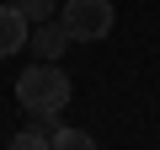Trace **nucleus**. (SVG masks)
<instances>
[{
    "label": "nucleus",
    "mask_w": 160,
    "mask_h": 150,
    "mask_svg": "<svg viewBox=\"0 0 160 150\" xmlns=\"http://www.w3.org/2000/svg\"><path fill=\"white\" fill-rule=\"evenodd\" d=\"M59 22L75 43H102L112 32V0H64Z\"/></svg>",
    "instance_id": "f03ea898"
},
{
    "label": "nucleus",
    "mask_w": 160,
    "mask_h": 150,
    "mask_svg": "<svg viewBox=\"0 0 160 150\" xmlns=\"http://www.w3.org/2000/svg\"><path fill=\"white\" fill-rule=\"evenodd\" d=\"M48 139H53V134H43V129H38V123H32V129H22V134H16V139H11V145H6V150H53V145H48Z\"/></svg>",
    "instance_id": "423d86ee"
},
{
    "label": "nucleus",
    "mask_w": 160,
    "mask_h": 150,
    "mask_svg": "<svg viewBox=\"0 0 160 150\" xmlns=\"http://www.w3.org/2000/svg\"><path fill=\"white\" fill-rule=\"evenodd\" d=\"M16 6H22V16H27V22H43V16L53 11V0H16Z\"/></svg>",
    "instance_id": "0eeeda50"
},
{
    "label": "nucleus",
    "mask_w": 160,
    "mask_h": 150,
    "mask_svg": "<svg viewBox=\"0 0 160 150\" xmlns=\"http://www.w3.org/2000/svg\"><path fill=\"white\" fill-rule=\"evenodd\" d=\"M69 97H75V86H69V75L59 70V59H43V64H32V70L16 75V102L32 118L38 113H64Z\"/></svg>",
    "instance_id": "f257e3e1"
},
{
    "label": "nucleus",
    "mask_w": 160,
    "mask_h": 150,
    "mask_svg": "<svg viewBox=\"0 0 160 150\" xmlns=\"http://www.w3.org/2000/svg\"><path fill=\"white\" fill-rule=\"evenodd\" d=\"M48 145H53V150H102L86 129H53V139H48Z\"/></svg>",
    "instance_id": "39448f33"
},
{
    "label": "nucleus",
    "mask_w": 160,
    "mask_h": 150,
    "mask_svg": "<svg viewBox=\"0 0 160 150\" xmlns=\"http://www.w3.org/2000/svg\"><path fill=\"white\" fill-rule=\"evenodd\" d=\"M27 43H32V54H38V59H59L75 38L64 32V22H32V38H27Z\"/></svg>",
    "instance_id": "20e7f679"
},
{
    "label": "nucleus",
    "mask_w": 160,
    "mask_h": 150,
    "mask_svg": "<svg viewBox=\"0 0 160 150\" xmlns=\"http://www.w3.org/2000/svg\"><path fill=\"white\" fill-rule=\"evenodd\" d=\"M27 38H32V22L22 16V6H16V0L0 6V59L16 54V48H27Z\"/></svg>",
    "instance_id": "7ed1b4c3"
}]
</instances>
